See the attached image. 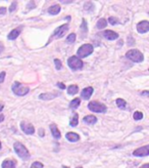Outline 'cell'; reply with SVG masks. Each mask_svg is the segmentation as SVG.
<instances>
[{"mask_svg":"<svg viewBox=\"0 0 149 168\" xmlns=\"http://www.w3.org/2000/svg\"><path fill=\"white\" fill-rule=\"evenodd\" d=\"M50 130H51V133L53 135V138H60V132L59 130L57 129V126H56V124H54V123H52L51 125H50Z\"/></svg>","mask_w":149,"mask_h":168,"instance_id":"9a60e30c","label":"cell"},{"mask_svg":"<svg viewBox=\"0 0 149 168\" xmlns=\"http://www.w3.org/2000/svg\"><path fill=\"white\" fill-rule=\"evenodd\" d=\"M16 5H18V2H16V1H13L12 3H11L10 7H9V12H15V8H16Z\"/></svg>","mask_w":149,"mask_h":168,"instance_id":"4dcf8cb0","label":"cell"},{"mask_svg":"<svg viewBox=\"0 0 149 168\" xmlns=\"http://www.w3.org/2000/svg\"><path fill=\"white\" fill-rule=\"evenodd\" d=\"M106 26H107V22H106V19H100L96 24V27L98 29H103V28H105Z\"/></svg>","mask_w":149,"mask_h":168,"instance_id":"603a6c76","label":"cell"},{"mask_svg":"<svg viewBox=\"0 0 149 168\" xmlns=\"http://www.w3.org/2000/svg\"><path fill=\"white\" fill-rule=\"evenodd\" d=\"M141 168H149V165L148 164H144L143 166H141Z\"/></svg>","mask_w":149,"mask_h":168,"instance_id":"74e56055","label":"cell"},{"mask_svg":"<svg viewBox=\"0 0 149 168\" xmlns=\"http://www.w3.org/2000/svg\"><path fill=\"white\" fill-rule=\"evenodd\" d=\"M149 155V147L148 145H145V147L139 148V149L135 150L133 152V156L136 157H145Z\"/></svg>","mask_w":149,"mask_h":168,"instance_id":"9c48e42d","label":"cell"},{"mask_svg":"<svg viewBox=\"0 0 149 168\" xmlns=\"http://www.w3.org/2000/svg\"><path fill=\"white\" fill-rule=\"evenodd\" d=\"M31 168H43V164L41 162H34V163L31 165Z\"/></svg>","mask_w":149,"mask_h":168,"instance_id":"f546056e","label":"cell"},{"mask_svg":"<svg viewBox=\"0 0 149 168\" xmlns=\"http://www.w3.org/2000/svg\"><path fill=\"white\" fill-rule=\"evenodd\" d=\"M78 92H79V87L77 85H71L67 87V93H69V96H75Z\"/></svg>","mask_w":149,"mask_h":168,"instance_id":"44dd1931","label":"cell"},{"mask_svg":"<svg viewBox=\"0 0 149 168\" xmlns=\"http://www.w3.org/2000/svg\"><path fill=\"white\" fill-rule=\"evenodd\" d=\"M66 138L67 141L72 142H78L80 141V135L75 132H67L66 134Z\"/></svg>","mask_w":149,"mask_h":168,"instance_id":"5bb4252c","label":"cell"},{"mask_svg":"<svg viewBox=\"0 0 149 168\" xmlns=\"http://www.w3.org/2000/svg\"><path fill=\"white\" fill-rule=\"evenodd\" d=\"M80 103H81V100L80 99H75V100H73L71 103H69V108L71 109H77L79 106H80Z\"/></svg>","mask_w":149,"mask_h":168,"instance_id":"7402d4cb","label":"cell"},{"mask_svg":"<svg viewBox=\"0 0 149 168\" xmlns=\"http://www.w3.org/2000/svg\"><path fill=\"white\" fill-rule=\"evenodd\" d=\"M142 94V96H148V91H144V92H143V93H141Z\"/></svg>","mask_w":149,"mask_h":168,"instance_id":"f35d334b","label":"cell"},{"mask_svg":"<svg viewBox=\"0 0 149 168\" xmlns=\"http://www.w3.org/2000/svg\"><path fill=\"white\" fill-rule=\"evenodd\" d=\"M92 52H93V46H92V44L87 43V44H84V45H82L80 48L78 49L77 54H78L79 58H84L90 55Z\"/></svg>","mask_w":149,"mask_h":168,"instance_id":"5b68a950","label":"cell"},{"mask_svg":"<svg viewBox=\"0 0 149 168\" xmlns=\"http://www.w3.org/2000/svg\"><path fill=\"white\" fill-rule=\"evenodd\" d=\"M78 168H82V167H78Z\"/></svg>","mask_w":149,"mask_h":168,"instance_id":"7bdbcfd3","label":"cell"},{"mask_svg":"<svg viewBox=\"0 0 149 168\" xmlns=\"http://www.w3.org/2000/svg\"><path fill=\"white\" fill-rule=\"evenodd\" d=\"M2 168H15V162L13 160H10V159H6L2 162L1 165Z\"/></svg>","mask_w":149,"mask_h":168,"instance_id":"ac0fdd59","label":"cell"},{"mask_svg":"<svg viewBox=\"0 0 149 168\" xmlns=\"http://www.w3.org/2000/svg\"><path fill=\"white\" fill-rule=\"evenodd\" d=\"M69 25L66 24V25H63V26H59L58 28H56L54 30V32H53V35H52V38H63L64 34L67 32V30H69Z\"/></svg>","mask_w":149,"mask_h":168,"instance_id":"52a82bcc","label":"cell"},{"mask_svg":"<svg viewBox=\"0 0 149 168\" xmlns=\"http://www.w3.org/2000/svg\"><path fill=\"white\" fill-rule=\"evenodd\" d=\"M103 37L107 40H116V39L119 38V34H117L116 32H113L112 30H106L102 33Z\"/></svg>","mask_w":149,"mask_h":168,"instance_id":"8fae6325","label":"cell"},{"mask_svg":"<svg viewBox=\"0 0 149 168\" xmlns=\"http://www.w3.org/2000/svg\"><path fill=\"white\" fill-rule=\"evenodd\" d=\"M57 96H58V93H42L39 96V99L43 100H49L55 99Z\"/></svg>","mask_w":149,"mask_h":168,"instance_id":"2e32d148","label":"cell"},{"mask_svg":"<svg viewBox=\"0 0 149 168\" xmlns=\"http://www.w3.org/2000/svg\"><path fill=\"white\" fill-rule=\"evenodd\" d=\"M11 90H12L13 93L16 94V96H24L30 91V88L28 87V86L22 85V84L19 82H15L12 84V86H11Z\"/></svg>","mask_w":149,"mask_h":168,"instance_id":"7a4b0ae2","label":"cell"},{"mask_svg":"<svg viewBox=\"0 0 149 168\" xmlns=\"http://www.w3.org/2000/svg\"><path fill=\"white\" fill-rule=\"evenodd\" d=\"M4 120V116L3 115H0V122H2Z\"/></svg>","mask_w":149,"mask_h":168,"instance_id":"d590c367","label":"cell"},{"mask_svg":"<svg viewBox=\"0 0 149 168\" xmlns=\"http://www.w3.org/2000/svg\"><path fill=\"white\" fill-rule=\"evenodd\" d=\"M22 30V26H21L19 28H15V29H13V30L9 33V34H8L7 38L9 39V40H15V39L18 38L19 35L21 34Z\"/></svg>","mask_w":149,"mask_h":168,"instance_id":"7c38bea8","label":"cell"},{"mask_svg":"<svg viewBox=\"0 0 149 168\" xmlns=\"http://www.w3.org/2000/svg\"><path fill=\"white\" fill-rule=\"evenodd\" d=\"M133 117H134V119L135 120H141L143 118V114L141 113V112H135L134 115H133Z\"/></svg>","mask_w":149,"mask_h":168,"instance_id":"4316f807","label":"cell"},{"mask_svg":"<svg viewBox=\"0 0 149 168\" xmlns=\"http://www.w3.org/2000/svg\"><path fill=\"white\" fill-rule=\"evenodd\" d=\"M67 65H69V67L72 70H74V71H78V70L83 69L84 63H83V61L81 60V58L75 57V55H73V57H71L69 60H67Z\"/></svg>","mask_w":149,"mask_h":168,"instance_id":"277c9868","label":"cell"},{"mask_svg":"<svg viewBox=\"0 0 149 168\" xmlns=\"http://www.w3.org/2000/svg\"><path fill=\"white\" fill-rule=\"evenodd\" d=\"M5 12H6V8L0 7V15H5Z\"/></svg>","mask_w":149,"mask_h":168,"instance_id":"836d02e7","label":"cell"},{"mask_svg":"<svg viewBox=\"0 0 149 168\" xmlns=\"http://www.w3.org/2000/svg\"><path fill=\"white\" fill-rule=\"evenodd\" d=\"M81 31L84 32V34H86L88 32V28H87V22L86 19H82V26H81Z\"/></svg>","mask_w":149,"mask_h":168,"instance_id":"484cf974","label":"cell"},{"mask_svg":"<svg viewBox=\"0 0 149 168\" xmlns=\"http://www.w3.org/2000/svg\"><path fill=\"white\" fill-rule=\"evenodd\" d=\"M149 30V23L147 21H142L137 25V31L141 34H144V33H147Z\"/></svg>","mask_w":149,"mask_h":168,"instance_id":"30bf717a","label":"cell"},{"mask_svg":"<svg viewBox=\"0 0 149 168\" xmlns=\"http://www.w3.org/2000/svg\"><path fill=\"white\" fill-rule=\"evenodd\" d=\"M56 85H57V87H59L60 89H66V85L63 84L61 82H58L57 84H56Z\"/></svg>","mask_w":149,"mask_h":168,"instance_id":"d6a6232c","label":"cell"},{"mask_svg":"<svg viewBox=\"0 0 149 168\" xmlns=\"http://www.w3.org/2000/svg\"><path fill=\"white\" fill-rule=\"evenodd\" d=\"M75 41H76V34L75 33H72V34H69V36H67V38H66L67 43L72 44V43H74Z\"/></svg>","mask_w":149,"mask_h":168,"instance_id":"d4e9b609","label":"cell"},{"mask_svg":"<svg viewBox=\"0 0 149 168\" xmlns=\"http://www.w3.org/2000/svg\"><path fill=\"white\" fill-rule=\"evenodd\" d=\"M93 91H94V89L92 88V87H86V88H84L82 92H81V97L84 100H89L90 99V96L93 94Z\"/></svg>","mask_w":149,"mask_h":168,"instance_id":"4fadbf2b","label":"cell"},{"mask_svg":"<svg viewBox=\"0 0 149 168\" xmlns=\"http://www.w3.org/2000/svg\"><path fill=\"white\" fill-rule=\"evenodd\" d=\"M54 65H55L56 70H60L61 68H63V64H61V61L59 60H57V58H55L54 60Z\"/></svg>","mask_w":149,"mask_h":168,"instance_id":"83f0119b","label":"cell"},{"mask_svg":"<svg viewBox=\"0 0 149 168\" xmlns=\"http://www.w3.org/2000/svg\"><path fill=\"white\" fill-rule=\"evenodd\" d=\"M116 103H117V106L119 107L120 109H122V110H124V109L126 108V102H125V100H123V99H117L116 100Z\"/></svg>","mask_w":149,"mask_h":168,"instance_id":"cb8c5ba5","label":"cell"},{"mask_svg":"<svg viewBox=\"0 0 149 168\" xmlns=\"http://www.w3.org/2000/svg\"><path fill=\"white\" fill-rule=\"evenodd\" d=\"M60 9H61V8H60L59 4H54V5H52L51 7H49L48 12L50 13V15L55 16V15H57V13L60 12Z\"/></svg>","mask_w":149,"mask_h":168,"instance_id":"d6986e66","label":"cell"},{"mask_svg":"<svg viewBox=\"0 0 149 168\" xmlns=\"http://www.w3.org/2000/svg\"><path fill=\"white\" fill-rule=\"evenodd\" d=\"M0 149H1V142H0Z\"/></svg>","mask_w":149,"mask_h":168,"instance_id":"b9f144b4","label":"cell"},{"mask_svg":"<svg viewBox=\"0 0 149 168\" xmlns=\"http://www.w3.org/2000/svg\"><path fill=\"white\" fill-rule=\"evenodd\" d=\"M5 75H6V73H5V72H1V73H0V85H1V83L4 81Z\"/></svg>","mask_w":149,"mask_h":168,"instance_id":"1f68e13d","label":"cell"},{"mask_svg":"<svg viewBox=\"0 0 149 168\" xmlns=\"http://www.w3.org/2000/svg\"><path fill=\"white\" fill-rule=\"evenodd\" d=\"M108 23L111 24V25H117V24H119V19H117V18H113V16H111V18L108 19Z\"/></svg>","mask_w":149,"mask_h":168,"instance_id":"f1b7e54d","label":"cell"},{"mask_svg":"<svg viewBox=\"0 0 149 168\" xmlns=\"http://www.w3.org/2000/svg\"><path fill=\"white\" fill-rule=\"evenodd\" d=\"M3 49H4V46H3V45H2V44H1V43H0V54H1V52H2V51H3Z\"/></svg>","mask_w":149,"mask_h":168,"instance_id":"e575fe53","label":"cell"},{"mask_svg":"<svg viewBox=\"0 0 149 168\" xmlns=\"http://www.w3.org/2000/svg\"><path fill=\"white\" fill-rule=\"evenodd\" d=\"M88 109L90 111L95 112V113H105L107 108L104 103H101L98 102H91L89 103L88 105Z\"/></svg>","mask_w":149,"mask_h":168,"instance_id":"8992f818","label":"cell"},{"mask_svg":"<svg viewBox=\"0 0 149 168\" xmlns=\"http://www.w3.org/2000/svg\"><path fill=\"white\" fill-rule=\"evenodd\" d=\"M63 168H69V167H66V166H63Z\"/></svg>","mask_w":149,"mask_h":168,"instance_id":"60d3db41","label":"cell"},{"mask_svg":"<svg viewBox=\"0 0 149 168\" xmlns=\"http://www.w3.org/2000/svg\"><path fill=\"white\" fill-rule=\"evenodd\" d=\"M126 57H127L129 60L135 61V63H141L144 60V55L141 51H139L138 49H131L126 54Z\"/></svg>","mask_w":149,"mask_h":168,"instance_id":"3957f363","label":"cell"},{"mask_svg":"<svg viewBox=\"0 0 149 168\" xmlns=\"http://www.w3.org/2000/svg\"><path fill=\"white\" fill-rule=\"evenodd\" d=\"M13 149H15V152L16 153V155L19 157H21L22 160H29L30 159V153L29 151L27 150V148L25 147L22 142H16L13 145Z\"/></svg>","mask_w":149,"mask_h":168,"instance_id":"6da1fadb","label":"cell"},{"mask_svg":"<svg viewBox=\"0 0 149 168\" xmlns=\"http://www.w3.org/2000/svg\"><path fill=\"white\" fill-rule=\"evenodd\" d=\"M78 124H79V115L74 114L72 116L71 120H69V125H71L72 127H76Z\"/></svg>","mask_w":149,"mask_h":168,"instance_id":"ffe728a7","label":"cell"},{"mask_svg":"<svg viewBox=\"0 0 149 168\" xmlns=\"http://www.w3.org/2000/svg\"><path fill=\"white\" fill-rule=\"evenodd\" d=\"M2 110H3V106H2V105H0V112H1Z\"/></svg>","mask_w":149,"mask_h":168,"instance_id":"ab89813d","label":"cell"},{"mask_svg":"<svg viewBox=\"0 0 149 168\" xmlns=\"http://www.w3.org/2000/svg\"><path fill=\"white\" fill-rule=\"evenodd\" d=\"M83 121L85 122L86 124L93 125L97 122V118L95 116H92V115H88V116H86L85 118L83 119Z\"/></svg>","mask_w":149,"mask_h":168,"instance_id":"e0dca14e","label":"cell"},{"mask_svg":"<svg viewBox=\"0 0 149 168\" xmlns=\"http://www.w3.org/2000/svg\"><path fill=\"white\" fill-rule=\"evenodd\" d=\"M39 131H40V136H43V135H44V130L40 129V130H39Z\"/></svg>","mask_w":149,"mask_h":168,"instance_id":"8d00e7d4","label":"cell"},{"mask_svg":"<svg viewBox=\"0 0 149 168\" xmlns=\"http://www.w3.org/2000/svg\"><path fill=\"white\" fill-rule=\"evenodd\" d=\"M21 128L26 134H34L35 133V128H34V126L32 124H30V123H26L24 121L21 122Z\"/></svg>","mask_w":149,"mask_h":168,"instance_id":"ba28073f","label":"cell"}]
</instances>
